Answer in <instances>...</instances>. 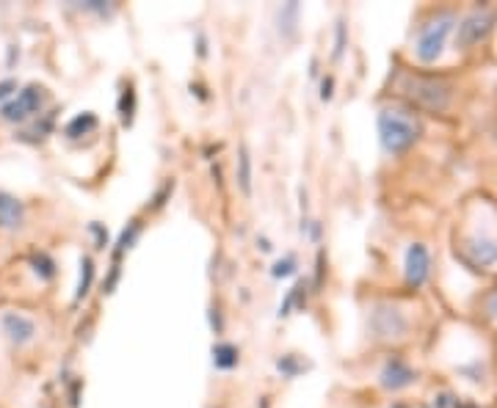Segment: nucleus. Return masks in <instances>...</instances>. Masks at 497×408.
Here are the masks:
<instances>
[{"instance_id": "nucleus-17", "label": "nucleus", "mask_w": 497, "mask_h": 408, "mask_svg": "<svg viewBox=\"0 0 497 408\" xmlns=\"http://www.w3.org/2000/svg\"><path fill=\"white\" fill-rule=\"evenodd\" d=\"M133 111H136V91L128 86L119 97V119L122 125H130L133 122Z\"/></svg>"}, {"instance_id": "nucleus-5", "label": "nucleus", "mask_w": 497, "mask_h": 408, "mask_svg": "<svg viewBox=\"0 0 497 408\" xmlns=\"http://www.w3.org/2000/svg\"><path fill=\"white\" fill-rule=\"evenodd\" d=\"M0 332L4 337L15 345V348H28L36 342L39 337V326L31 315L20 312V310H12V312H4L0 315Z\"/></svg>"}, {"instance_id": "nucleus-1", "label": "nucleus", "mask_w": 497, "mask_h": 408, "mask_svg": "<svg viewBox=\"0 0 497 408\" xmlns=\"http://www.w3.org/2000/svg\"><path fill=\"white\" fill-rule=\"evenodd\" d=\"M420 138V122L401 108H384L378 114V141L389 155L407 152Z\"/></svg>"}, {"instance_id": "nucleus-20", "label": "nucleus", "mask_w": 497, "mask_h": 408, "mask_svg": "<svg viewBox=\"0 0 497 408\" xmlns=\"http://www.w3.org/2000/svg\"><path fill=\"white\" fill-rule=\"evenodd\" d=\"M295 273V262L287 257V260H279L276 265H274V276L276 279H287V276H293Z\"/></svg>"}, {"instance_id": "nucleus-2", "label": "nucleus", "mask_w": 497, "mask_h": 408, "mask_svg": "<svg viewBox=\"0 0 497 408\" xmlns=\"http://www.w3.org/2000/svg\"><path fill=\"white\" fill-rule=\"evenodd\" d=\"M401 91L418 108H426L434 114H440L450 106V94H453L450 83L437 75H407L401 83Z\"/></svg>"}, {"instance_id": "nucleus-8", "label": "nucleus", "mask_w": 497, "mask_h": 408, "mask_svg": "<svg viewBox=\"0 0 497 408\" xmlns=\"http://www.w3.org/2000/svg\"><path fill=\"white\" fill-rule=\"evenodd\" d=\"M404 273H407V284L409 287H423L429 281L431 273V254L423 243H412L407 251V262H404Z\"/></svg>"}, {"instance_id": "nucleus-16", "label": "nucleus", "mask_w": 497, "mask_h": 408, "mask_svg": "<svg viewBox=\"0 0 497 408\" xmlns=\"http://www.w3.org/2000/svg\"><path fill=\"white\" fill-rule=\"evenodd\" d=\"M141 235V224L139 221H130L125 230H122V235H119V243H117V260L128 251V249H133V243H136V238Z\"/></svg>"}, {"instance_id": "nucleus-3", "label": "nucleus", "mask_w": 497, "mask_h": 408, "mask_svg": "<svg viewBox=\"0 0 497 408\" xmlns=\"http://www.w3.org/2000/svg\"><path fill=\"white\" fill-rule=\"evenodd\" d=\"M453 26H456V17H453L450 12H442V15H437L434 20H429V23L420 28L415 53H418V58H420L423 64H431V61H437V58L442 56L445 42H448Z\"/></svg>"}, {"instance_id": "nucleus-14", "label": "nucleus", "mask_w": 497, "mask_h": 408, "mask_svg": "<svg viewBox=\"0 0 497 408\" xmlns=\"http://www.w3.org/2000/svg\"><path fill=\"white\" fill-rule=\"evenodd\" d=\"M238 185L243 193H252V155L246 147H241L238 152Z\"/></svg>"}, {"instance_id": "nucleus-15", "label": "nucleus", "mask_w": 497, "mask_h": 408, "mask_svg": "<svg viewBox=\"0 0 497 408\" xmlns=\"http://www.w3.org/2000/svg\"><path fill=\"white\" fill-rule=\"evenodd\" d=\"M91 281H94V262H91V257H83L80 260V281H78V301H83L86 295H88V290H91Z\"/></svg>"}, {"instance_id": "nucleus-25", "label": "nucleus", "mask_w": 497, "mask_h": 408, "mask_svg": "<svg viewBox=\"0 0 497 408\" xmlns=\"http://www.w3.org/2000/svg\"><path fill=\"white\" fill-rule=\"evenodd\" d=\"M486 310H489V315H492V318H497V292H494V295L489 298V303H486Z\"/></svg>"}, {"instance_id": "nucleus-24", "label": "nucleus", "mask_w": 497, "mask_h": 408, "mask_svg": "<svg viewBox=\"0 0 497 408\" xmlns=\"http://www.w3.org/2000/svg\"><path fill=\"white\" fill-rule=\"evenodd\" d=\"M343 42H346V28H343V26H337V50H335V56H340V53H343Z\"/></svg>"}, {"instance_id": "nucleus-27", "label": "nucleus", "mask_w": 497, "mask_h": 408, "mask_svg": "<svg viewBox=\"0 0 497 408\" xmlns=\"http://www.w3.org/2000/svg\"><path fill=\"white\" fill-rule=\"evenodd\" d=\"M392 408H404V405H392Z\"/></svg>"}, {"instance_id": "nucleus-11", "label": "nucleus", "mask_w": 497, "mask_h": 408, "mask_svg": "<svg viewBox=\"0 0 497 408\" xmlns=\"http://www.w3.org/2000/svg\"><path fill=\"white\" fill-rule=\"evenodd\" d=\"M23 224H26V204L17 196L0 190V230L15 232Z\"/></svg>"}, {"instance_id": "nucleus-6", "label": "nucleus", "mask_w": 497, "mask_h": 408, "mask_svg": "<svg viewBox=\"0 0 497 408\" xmlns=\"http://www.w3.org/2000/svg\"><path fill=\"white\" fill-rule=\"evenodd\" d=\"M459 254L467 265L472 268H492L497 265V238L489 235H472L459 246Z\"/></svg>"}, {"instance_id": "nucleus-12", "label": "nucleus", "mask_w": 497, "mask_h": 408, "mask_svg": "<svg viewBox=\"0 0 497 408\" xmlns=\"http://www.w3.org/2000/svg\"><path fill=\"white\" fill-rule=\"evenodd\" d=\"M213 364H216L219 370H233V367H238V348L230 345V342H219V345L213 348Z\"/></svg>"}, {"instance_id": "nucleus-21", "label": "nucleus", "mask_w": 497, "mask_h": 408, "mask_svg": "<svg viewBox=\"0 0 497 408\" xmlns=\"http://www.w3.org/2000/svg\"><path fill=\"white\" fill-rule=\"evenodd\" d=\"M276 367H279V370H282L285 375H290V378H293V375L298 372V362H295L293 356H282V359L276 362Z\"/></svg>"}, {"instance_id": "nucleus-26", "label": "nucleus", "mask_w": 497, "mask_h": 408, "mask_svg": "<svg viewBox=\"0 0 497 408\" xmlns=\"http://www.w3.org/2000/svg\"><path fill=\"white\" fill-rule=\"evenodd\" d=\"M453 408H478V405L475 403H456Z\"/></svg>"}, {"instance_id": "nucleus-23", "label": "nucleus", "mask_w": 497, "mask_h": 408, "mask_svg": "<svg viewBox=\"0 0 497 408\" xmlns=\"http://www.w3.org/2000/svg\"><path fill=\"white\" fill-rule=\"evenodd\" d=\"M321 88H324V91H321V99H332V88H335V80H332V77H326Z\"/></svg>"}, {"instance_id": "nucleus-7", "label": "nucleus", "mask_w": 497, "mask_h": 408, "mask_svg": "<svg viewBox=\"0 0 497 408\" xmlns=\"http://www.w3.org/2000/svg\"><path fill=\"white\" fill-rule=\"evenodd\" d=\"M376 337L381 340H392V337H404L407 329H409V321L401 310H395V306H378L373 312V321H370Z\"/></svg>"}, {"instance_id": "nucleus-18", "label": "nucleus", "mask_w": 497, "mask_h": 408, "mask_svg": "<svg viewBox=\"0 0 497 408\" xmlns=\"http://www.w3.org/2000/svg\"><path fill=\"white\" fill-rule=\"evenodd\" d=\"M31 265H34L36 276H42V279H53V276H56V265H53V260H50L47 254H42V251H36V254L31 257Z\"/></svg>"}, {"instance_id": "nucleus-10", "label": "nucleus", "mask_w": 497, "mask_h": 408, "mask_svg": "<svg viewBox=\"0 0 497 408\" xmlns=\"http://www.w3.org/2000/svg\"><path fill=\"white\" fill-rule=\"evenodd\" d=\"M415 381V370L409 367V362H404L401 356H389L381 367V386L384 389H404Z\"/></svg>"}, {"instance_id": "nucleus-4", "label": "nucleus", "mask_w": 497, "mask_h": 408, "mask_svg": "<svg viewBox=\"0 0 497 408\" xmlns=\"http://www.w3.org/2000/svg\"><path fill=\"white\" fill-rule=\"evenodd\" d=\"M47 99V91L42 86H26L23 91H17L6 106H0V117L12 125H23V122H31L34 117H39L42 106Z\"/></svg>"}, {"instance_id": "nucleus-9", "label": "nucleus", "mask_w": 497, "mask_h": 408, "mask_svg": "<svg viewBox=\"0 0 497 408\" xmlns=\"http://www.w3.org/2000/svg\"><path fill=\"white\" fill-rule=\"evenodd\" d=\"M489 31H492V15L489 12H472L470 17L461 20L456 42H459V47H472L481 39H486Z\"/></svg>"}, {"instance_id": "nucleus-22", "label": "nucleus", "mask_w": 497, "mask_h": 408, "mask_svg": "<svg viewBox=\"0 0 497 408\" xmlns=\"http://www.w3.org/2000/svg\"><path fill=\"white\" fill-rule=\"evenodd\" d=\"M91 232H94V238H97V249H106L109 246V232L99 227V224H91Z\"/></svg>"}, {"instance_id": "nucleus-13", "label": "nucleus", "mask_w": 497, "mask_h": 408, "mask_svg": "<svg viewBox=\"0 0 497 408\" xmlns=\"http://www.w3.org/2000/svg\"><path fill=\"white\" fill-rule=\"evenodd\" d=\"M97 128V117L94 114H80V117H75L69 125H67V138H80V136H88L91 130Z\"/></svg>"}, {"instance_id": "nucleus-19", "label": "nucleus", "mask_w": 497, "mask_h": 408, "mask_svg": "<svg viewBox=\"0 0 497 408\" xmlns=\"http://www.w3.org/2000/svg\"><path fill=\"white\" fill-rule=\"evenodd\" d=\"M17 88H20V83L15 80V77H9V80H0V102H4V106H6V102L17 94Z\"/></svg>"}]
</instances>
